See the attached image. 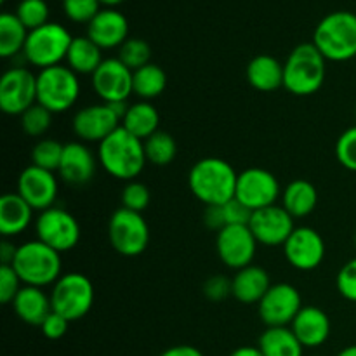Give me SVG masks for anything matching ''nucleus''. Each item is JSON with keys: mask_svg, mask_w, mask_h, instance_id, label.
Returning <instances> with one entry per match:
<instances>
[{"mask_svg": "<svg viewBox=\"0 0 356 356\" xmlns=\"http://www.w3.org/2000/svg\"><path fill=\"white\" fill-rule=\"evenodd\" d=\"M10 266L23 285L44 289L54 285L61 278V254L35 238L17 245L16 257Z\"/></svg>", "mask_w": 356, "mask_h": 356, "instance_id": "nucleus-5", "label": "nucleus"}, {"mask_svg": "<svg viewBox=\"0 0 356 356\" xmlns=\"http://www.w3.org/2000/svg\"><path fill=\"white\" fill-rule=\"evenodd\" d=\"M68 327H70V322L65 318V316H61L59 313L52 312L51 315L44 320V323L40 325V330H42V334L47 337V339L58 341V339H61V337L66 336V332H68Z\"/></svg>", "mask_w": 356, "mask_h": 356, "instance_id": "nucleus-45", "label": "nucleus"}, {"mask_svg": "<svg viewBox=\"0 0 356 356\" xmlns=\"http://www.w3.org/2000/svg\"><path fill=\"white\" fill-rule=\"evenodd\" d=\"M249 228L261 245L284 247L296 226L294 218L282 205H271V207L252 212Z\"/></svg>", "mask_w": 356, "mask_h": 356, "instance_id": "nucleus-19", "label": "nucleus"}, {"mask_svg": "<svg viewBox=\"0 0 356 356\" xmlns=\"http://www.w3.org/2000/svg\"><path fill=\"white\" fill-rule=\"evenodd\" d=\"M16 16L28 31L37 30L49 23V6L45 0H21L16 9Z\"/></svg>", "mask_w": 356, "mask_h": 356, "instance_id": "nucleus-37", "label": "nucleus"}, {"mask_svg": "<svg viewBox=\"0 0 356 356\" xmlns=\"http://www.w3.org/2000/svg\"><path fill=\"white\" fill-rule=\"evenodd\" d=\"M336 156L344 169L356 172V125L339 136L336 143Z\"/></svg>", "mask_w": 356, "mask_h": 356, "instance_id": "nucleus-40", "label": "nucleus"}, {"mask_svg": "<svg viewBox=\"0 0 356 356\" xmlns=\"http://www.w3.org/2000/svg\"><path fill=\"white\" fill-rule=\"evenodd\" d=\"M145 143V153L148 163H153L156 167H165L174 162L177 155L176 139L169 132L159 131L153 136H149Z\"/></svg>", "mask_w": 356, "mask_h": 356, "instance_id": "nucleus-33", "label": "nucleus"}, {"mask_svg": "<svg viewBox=\"0 0 356 356\" xmlns=\"http://www.w3.org/2000/svg\"><path fill=\"white\" fill-rule=\"evenodd\" d=\"M167 73L162 66L149 63L132 75V90L141 101H153L165 90Z\"/></svg>", "mask_w": 356, "mask_h": 356, "instance_id": "nucleus-32", "label": "nucleus"}, {"mask_svg": "<svg viewBox=\"0 0 356 356\" xmlns=\"http://www.w3.org/2000/svg\"><path fill=\"white\" fill-rule=\"evenodd\" d=\"M80 96L79 75L65 65L40 70L37 75V103L51 113H65Z\"/></svg>", "mask_w": 356, "mask_h": 356, "instance_id": "nucleus-6", "label": "nucleus"}, {"mask_svg": "<svg viewBox=\"0 0 356 356\" xmlns=\"http://www.w3.org/2000/svg\"><path fill=\"white\" fill-rule=\"evenodd\" d=\"M284 256L296 270L313 271L325 259V242L316 229L301 226L284 243Z\"/></svg>", "mask_w": 356, "mask_h": 356, "instance_id": "nucleus-17", "label": "nucleus"}, {"mask_svg": "<svg viewBox=\"0 0 356 356\" xmlns=\"http://www.w3.org/2000/svg\"><path fill=\"white\" fill-rule=\"evenodd\" d=\"M97 159L82 141L66 143L58 176L70 186H83L90 183L96 174Z\"/></svg>", "mask_w": 356, "mask_h": 356, "instance_id": "nucleus-20", "label": "nucleus"}, {"mask_svg": "<svg viewBox=\"0 0 356 356\" xmlns=\"http://www.w3.org/2000/svg\"><path fill=\"white\" fill-rule=\"evenodd\" d=\"M132 75L118 58H108L90 76V86L103 103H127L132 90Z\"/></svg>", "mask_w": 356, "mask_h": 356, "instance_id": "nucleus-16", "label": "nucleus"}, {"mask_svg": "<svg viewBox=\"0 0 356 356\" xmlns=\"http://www.w3.org/2000/svg\"><path fill=\"white\" fill-rule=\"evenodd\" d=\"M122 125V117L108 103L90 104L75 113L72 120L73 134L82 143H97L106 139Z\"/></svg>", "mask_w": 356, "mask_h": 356, "instance_id": "nucleus-15", "label": "nucleus"}, {"mask_svg": "<svg viewBox=\"0 0 356 356\" xmlns=\"http://www.w3.org/2000/svg\"><path fill=\"white\" fill-rule=\"evenodd\" d=\"M118 59L127 66L129 70L136 72V70L143 68V66L149 65L152 59V47L143 38H127L124 44L118 49Z\"/></svg>", "mask_w": 356, "mask_h": 356, "instance_id": "nucleus-35", "label": "nucleus"}, {"mask_svg": "<svg viewBox=\"0 0 356 356\" xmlns=\"http://www.w3.org/2000/svg\"><path fill=\"white\" fill-rule=\"evenodd\" d=\"M97 162L104 172L120 181H136L148 163L145 143L118 127L97 146Z\"/></svg>", "mask_w": 356, "mask_h": 356, "instance_id": "nucleus-1", "label": "nucleus"}, {"mask_svg": "<svg viewBox=\"0 0 356 356\" xmlns=\"http://www.w3.org/2000/svg\"><path fill=\"white\" fill-rule=\"evenodd\" d=\"M337 356H356V344H353V346L344 348V350H341L339 353H337Z\"/></svg>", "mask_w": 356, "mask_h": 356, "instance_id": "nucleus-50", "label": "nucleus"}, {"mask_svg": "<svg viewBox=\"0 0 356 356\" xmlns=\"http://www.w3.org/2000/svg\"><path fill=\"white\" fill-rule=\"evenodd\" d=\"M63 149H65V145L56 139H40L31 149V165L58 172L63 159Z\"/></svg>", "mask_w": 356, "mask_h": 356, "instance_id": "nucleus-34", "label": "nucleus"}, {"mask_svg": "<svg viewBox=\"0 0 356 356\" xmlns=\"http://www.w3.org/2000/svg\"><path fill=\"white\" fill-rule=\"evenodd\" d=\"M17 193L37 212H44L54 207L58 200L59 184L54 172L40 167L28 165L17 177Z\"/></svg>", "mask_w": 356, "mask_h": 356, "instance_id": "nucleus-18", "label": "nucleus"}, {"mask_svg": "<svg viewBox=\"0 0 356 356\" xmlns=\"http://www.w3.org/2000/svg\"><path fill=\"white\" fill-rule=\"evenodd\" d=\"M355 249H356V233H355Z\"/></svg>", "mask_w": 356, "mask_h": 356, "instance_id": "nucleus-52", "label": "nucleus"}, {"mask_svg": "<svg viewBox=\"0 0 356 356\" xmlns=\"http://www.w3.org/2000/svg\"><path fill=\"white\" fill-rule=\"evenodd\" d=\"M99 2L103 3V6H106V7H110V9H113L115 6L122 3V2H124V0H99Z\"/></svg>", "mask_w": 356, "mask_h": 356, "instance_id": "nucleus-51", "label": "nucleus"}, {"mask_svg": "<svg viewBox=\"0 0 356 356\" xmlns=\"http://www.w3.org/2000/svg\"><path fill=\"white\" fill-rule=\"evenodd\" d=\"M37 103V75L23 66L9 68L0 79V110L6 115H23Z\"/></svg>", "mask_w": 356, "mask_h": 356, "instance_id": "nucleus-12", "label": "nucleus"}, {"mask_svg": "<svg viewBox=\"0 0 356 356\" xmlns=\"http://www.w3.org/2000/svg\"><path fill=\"white\" fill-rule=\"evenodd\" d=\"M23 289V282L13 266H0V301L2 305H13L17 292Z\"/></svg>", "mask_w": 356, "mask_h": 356, "instance_id": "nucleus-41", "label": "nucleus"}, {"mask_svg": "<svg viewBox=\"0 0 356 356\" xmlns=\"http://www.w3.org/2000/svg\"><path fill=\"white\" fill-rule=\"evenodd\" d=\"M302 309V298L291 284H275L257 305V315L266 327H291Z\"/></svg>", "mask_w": 356, "mask_h": 356, "instance_id": "nucleus-13", "label": "nucleus"}, {"mask_svg": "<svg viewBox=\"0 0 356 356\" xmlns=\"http://www.w3.org/2000/svg\"><path fill=\"white\" fill-rule=\"evenodd\" d=\"M292 332L305 348H318L327 343L330 336V318L316 306H302L291 325Z\"/></svg>", "mask_w": 356, "mask_h": 356, "instance_id": "nucleus-22", "label": "nucleus"}, {"mask_svg": "<svg viewBox=\"0 0 356 356\" xmlns=\"http://www.w3.org/2000/svg\"><path fill=\"white\" fill-rule=\"evenodd\" d=\"M160 356H204L198 348L190 346V344H179V346H172L165 350Z\"/></svg>", "mask_w": 356, "mask_h": 356, "instance_id": "nucleus-47", "label": "nucleus"}, {"mask_svg": "<svg viewBox=\"0 0 356 356\" xmlns=\"http://www.w3.org/2000/svg\"><path fill=\"white\" fill-rule=\"evenodd\" d=\"M238 174L232 163L218 156H207L195 163L188 174L193 197L207 205H222L235 198Z\"/></svg>", "mask_w": 356, "mask_h": 356, "instance_id": "nucleus-2", "label": "nucleus"}, {"mask_svg": "<svg viewBox=\"0 0 356 356\" xmlns=\"http://www.w3.org/2000/svg\"><path fill=\"white\" fill-rule=\"evenodd\" d=\"M52 115L47 108L42 104L35 103L33 106L28 108L23 115H21V129L26 136L30 138H42L45 132L51 129L52 124Z\"/></svg>", "mask_w": 356, "mask_h": 356, "instance_id": "nucleus-36", "label": "nucleus"}, {"mask_svg": "<svg viewBox=\"0 0 356 356\" xmlns=\"http://www.w3.org/2000/svg\"><path fill=\"white\" fill-rule=\"evenodd\" d=\"M35 235L42 243L63 254L75 249L80 242V225L73 214L61 207L38 212L35 219Z\"/></svg>", "mask_w": 356, "mask_h": 356, "instance_id": "nucleus-10", "label": "nucleus"}, {"mask_svg": "<svg viewBox=\"0 0 356 356\" xmlns=\"http://www.w3.org/2000/svg\"><path fill=\"white\" fill-rule=\"evenodd\" d=\"M120 200L122 207L143 214L148 209L149 202H152V193H149L146 184L139 183V181H129L124 186V190H122Z\"/></svg>", "mask_w": 356, "mask_h": 356, "instance_id": "nucleus-38", "label": "nucleus"}, {"mask_svg": "<svg viewBox=\"0 0 356 356\" xmlns=\"http://www.w3.org/2000/svg\"><path fill=\"white\" fill-rule=\"evenodd\" d=\"M87 37L103 51L120 49V45L129 38L127 17L117 9H101L87 24Z\"/></svg>", "mask_w": 356, "mask_h": 356, "instance_id": "nucleus-21", "label": "nucleus"}, {"mask_svg": "<svg viewBox=\"0 0 356 356\" xmlns=\"http://www.w3.org/2000/svg\"><path fill=\"white\" fill-rule=\"evenodd\" d=\"M226 226H249L252 211L247 205H243L238 198H232L229 202L222 204Z\"/></svg>", "mask_w": 356, "mask_h": 356, "instance_id": "nucleus-43", "label": "nucleus"}, {"mask_svg": "<svg viewBox=\"0 0 356 356\" xmlns=\"http://www.w3.org/2000/svg\"><path fill=\"white\" fill-rule=\"evenodd\" d=\"M270 287L268 271L256 264L242 268L232 278V296L242 305H259Z\"/></svg>", "mask_w": 356, "mask_h": 356, "instance_id": "nucleus-23", "label": "nucleus"}, {"mask_svg": "<svg viewBox=\"0 0 356 356\" xmlns=\"http://www.w3.org/2000/svg\"><path fill=\"white\" fill-rule=\"evenodd\" d=\"M159 125L160 115L152 101H138L131 104L122 120V127L141 141H146L149 136L159 132Z\"/></svg>", "mask_w": 356, "mask_h": 356, "instance_id": "nucleus-28", "label": "nucleus"}, {"mask_svg": "<svg viewBox=\"0 0 356 356\" xmlns=\"http://www.w3.org/2000/svg\"><path fill=\"white\" fill-rule=\"evenodd\" d=\"M16 252L17 247L14 245V243H10L9 240H3V242L0 243V261H2V266H10L14 257H16Z\"/></svg>", "mask_w": 356, "mask_h": 356, "instance_id": "nucleus-48", "label": "nucleus"}, {"mask_svg": "<svg viewBox=\"0 0 356 356\" xmlns=\"http://www.w3.org/2000/svg\"><path fill=\"white\" fill-rule=\"evenodd\" d=\"M325 63L313 42L299 44L284 63V87L294 96H312L325 82Z\"/></svg>", "mask_w": 356, "mask_h": 356, "instance_id": "nucleus-3", "label": "nucleus"}, {"mask_svg": "<svg viewBox=\"0 0 356 356\" xmlns=\"http://www.w3.org/2000/svg\"><path fill=\"white\" fill-rule=\"evenodd\" d=\"M33 209L19 193H6L0 198V233L3 238L17 236L33 221Z\"/></svg>", "mask_w": 356, "mask_h": 356, "instance_id": "nucleus-24", "label": "nucleus"}, {"mask_svg": "<svg viewBox=\"0 0 356 356\" xmlns=\"http://www.w3.org/2000/svg\"><path fill=\"white\" fill-rule=\"evenodd\" d=\"M257 245L259 243L249 226H226L216 236V252L219 259L235 271L252 264Z\"/></svg>", "mask_w": 356, "mask_h": 356, "instance_id": "nucleus-14", "label": "nucleus"}, {"mask_svg": "<svg viewBox=\"0 0 356 356\" xmlns=\"http://www.w3.org/2000/svg\"><path fill=\"white\" fill-rule=\"evenodd\" d=\"M108 240L120 256H141L149 243V226L141 212L120 207L110 216Z\"/></svg>", "mask_w": 356, "mask_h": 356, "instance_id": "nucleus-9", "label": "nucleus"}, {"mask_svg": "<svg viewBox=\"0 0 356 356\" xmlns=\"http://www.w3.org/2000/svg\"><path fill=\"white\" fill-rule=\"evenodd\" d=\"M264 356H302L305 346L299 343L291 327H266L257 341Z\"/></svg>", "mask_w": 356, "mask_h": 356, "instance_id": "nucleus-29", "label": "nucleus"}, {"mask_svg": "<svg viewBox=\"0 0 356 356\" xmlns=\"http://www.w3.org/2000/svg\"><path fill=\"white\" fill-rule=\"evenodd\" d=\"M103 49L97 47L89 37H73L66 56V66L72 68L76 75H90L103 63Z\"/></svg>", "mask_w": 356, "mask_h": 356, "instance_id": "nucleus-30", "label": "nucleus"}, {"mask_svg": "<svg viewBox=\"0 0 356 356\" xmlns=\"http://www.w3.org/2000/svg\"><path fill=\"white\" fill-rule=\"evenodd\" d=\"M228 356H264L261 353V350L257 346H242L236 348L235 351H232Z\"/></svg>", "mask_w": 356, "mask_h": 356, "instance_id": "nucleus-49", "label": "nucleus"}, {"mask_svg": "<svg viewBox=\"0 0 356 356\" xmlns=\"http://www.w3.org/2000/svg\"><path fill=\"white\" fill-rule=\"evenodd\" d=\"M52 312L65 316L70 323L82 320L94 305V285L83 273H65L52 285Z\"/></svg>", "mask_w": 356, "mask_h": 356, "instance_id": "nucleus-8", "label": "nucleus"}, {"mask_svg": "<svg viewBox=\"0 0 356 356\" xmlns=\"http://www.w3.org/2000/svg\"><path fill=\"white\" fill-rule=\"evenodd\" d=\"M313 44L327 61L343 63L356 58V14L350 10L327 14L313 31Z\"/></svg>", "mask_w": 356, "mask_h": 356, "instance_id": "nucleus-4", "label": "nucleus"}, {"mask_svg": "<svg viewBox=\"0 0 356 356\" xmlns=\"http://www.w3.org/2000/svg\"><path fill=\"white\" fill-rule=\"evenodd\" d=\"M30 31L26 30L16 13L0 14V56L2 58H14L21 52L23 54L24 44Z\"/></svg>", "mask_w": 356, "mask_h": 356, "instance_id": "nucleus-31", "label": "nucleus"}, {"mask_svg": "<svg viewBox=\"0 0 356 356\" xmlns=\"http://www.w3.org/2000/svg\"><path fill=\"white\" fill-rule=\"evenodd\" d=\"M336 287L346 301L356 302V257L341 268L336 278Z\"/></svg>", "mask_w": 356, "mask_h": 356, "instance_id": "nucleus-42", "label": "nucleus"}, {"mask_svg": "<svg viewBox=\"0 0 356 356\" xmlns=\"http://www.w3.org/2000/svg\"><path fill=\"white\" fill-rule=\"evenodd\" d=\"M204 222L207 228L214 229V232H221L222 228H226L222 205H207L204 211Z\"/></svg>", "mask_w": 356, "mask_h": 356, "instance_id": "nucleus-46", "label": "nucleus"}, {"mask_svg": "<svg viewBox=\"0 0 356 356\" xmlns=\"http://www.w3.org/2000/svg\"><path fill=\"white\" fill-rule=\"evenodd\" d=\"M72 42V33L63 24L49 21L44 26L28 33L23 56L35 68H51L66 61Z\"/></svg>", "mask_w": 356, "mask_h": 356, "instance_id": "nucleus-7", "label": "nucleus"}, {"mask_svg": "<svg viewBox=\"0 0 356 356\" xmlns=\"http://www.w3.org/2000/svg\"><path fill=\"white\" fill-rule=\"evenodd\" d=\"M99 0H63L65 16L73 23L89 24L99 13Z\"/></svg>", "mask_w": 356, "mask_h": 356, "instance_id": "nucleus-39", "label": "nucleus"}, {"mask_svg": "<svg viewBox=\"0 0 356 356\" xmlns=\"http://www.w3.org/2000/svg\"><path fill=\"white\" fill-rule=\"evenodd\" d=\"M355 117H356V110H355Z\"/></svg>", "mask_w": 356, "mask_h": 356, "instance_id": "nucleus-53", "label": "nucleus"}, {"mask_svg": "<svg viewBox=\"0 0 356 356\" xmlns=\"http://www.w3.org/2000/svg\"><path fill=\"white\" fill-rule=\"evenodd\" d=\"M13 308L21 322L40 327L44 320L52 313L51 296L45 294L44 289L23 285V289L14 298Z\"/></svg>", "mask_w": 356, "mask_h": 356, "instance_id": "nucleus-25", "label": "nucleus"}, {"mask_svg": "<svg viewBox=\"0 0 356 356\" xmlns=\"http://www.w3.org/2000/svg\"><path fill=\"white\" fill-rule=\"evenodd\" d=\"M280 197V183L270 170L250 167L238 174L235 198H238L252 212L277 205Z\"/></svg>", "mask_w": 356, "mask_h": 356, "instance_id": "nucleus-11", "label": "nucleus"}, {"mask_svg": "<svg viewBox=\"0 0 356 356\" xmlns=\"http://www.w3.org/2000/svg\"><path fill=\"white\" fill-rule=\"evenodd\" d=\"M318 205V191L306 179H294L282 191V207L294 219L306 218Z\"/></svg>", "mask_w": 356, "mask_h": 356, "instance_id": "nucleus-27", "label": "nucleus"}, {"mask_svg": "<svg viewBox=\"0 0 356 356\" xmlns=\"http://www.w3.org/2000/svg\"><path fill=\"white\" fill-rule=\"evenodd\" d=\"M247 82L261 92H273L284 87V63L275 56L259 54L252 58L245 70Z\"/></svg>", "mask_w": 356, "mask_h": 356, "instance_id": "nucleus-26", "label": "nucleus"}, {"mask_svg": "<svg viewBox=\"0 0 356 356\" xmlns=\"http://www.w3.org/2000/svg\"><path fill=\"white\" fill-rule=\"evenodd\" d=\"M202 291H204V296L209 301H222L228 296H232V280L222 277V275H214V277L205 280Z\"/></svg>", "mask_w": 356, "mask_h": 356, "instance_id": "nucleus-44", "label": "nucleus"}]
</instances>
